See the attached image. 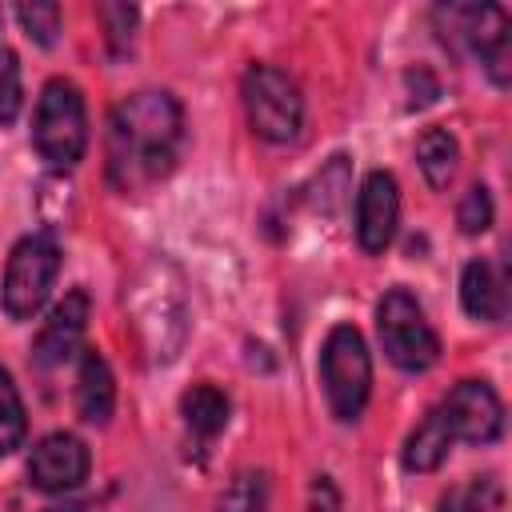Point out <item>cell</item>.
<instances>
[{
	"label": "cell",
	"instance_id": "1",
	"mask_svg": "<svg viewBox=\"0 0 512 512\" xmlns=\"http://www.w3.org/2000/svg\"><path fill=\"white\" fill-rule=\"evenodd\" d=\"M184 144V108L172 92L144 88L108 116V180L120 192H144L176 168Z\"/></svg>",
	"mask_w": 512,
	"mask_h": 512
},
{
	"label": "cell",
	"instance_id": "2",
	"mask_svg": "<svg viewBox=\"0 0 512 512\" xmlns=\"http://www.w3.org/2000/svg\"><path fill=\"white\" fill-rule=\"evenodd\" d=\"M132 324L148 348L152 360L168 364L176 360V352L184 348V336H188V312H184V292H180V280L168 264H152L136 288H132Z\"/></svg>",
	"mask_w": 512,
	"mask_h": 512
},
{
	"label": "cell",
	"instance_id": "3",
	"mask_svg": "<svg viewBox=\"0 0 512 512\" xmlns=\"http://www.w3.org/2000/svg\"><path fill=\"white\" fill-rule=\"evenodd\" d=\"M436 32L448 48L472 52L496 88L512 76V44H508V16L496 4H440L432 12Z\"/></svg>",
	"mask_w": 512,
	"mask_h": 512
},
{
	"label": "cell",
	"instance_id": "4",
	"mask_svg": "<svg viewBox=\"0 0 512 512\" xmlns=\"http://www.w3.org/2000/svg\"><path fill=\"white\" fill-rule=\"evenodd\" d=\"M32 144L52 168H76L88 148V112L72 80L56 76L44 84L32 116Z\"/></svg>",
	"mask_w": 512,
	"mask_h": 512
},
{
	"label": "cell",
	"instance_id": "5",
	"mask_svg": "<svg viewBox=\"0 0 512 512\" xmlns=\"http://www.w3.org/2000/svg\"><path fill=\"white\" fill-rule=\"evenodd\" d=\"M240 100L252 132L268 144H292L304 128V96L288 72L276 64H248L240 80Z\"/></svg>",
	"mask_w": 512,
	"mask_h": 512
},
{
	"label": "cell",
	"instance_id": "6",
	"mask_svg": "<svg viewBox=\"0 0 512 512\" xmlns=\"http://www.w3.org/2000/svg\"><path fill=\"white\" fill-rule=\"evenodd\" d=\"M320 384H324V396L336 420L348 424L364 412L368 388H372V360H368V344L360 328L336 324L328 332L324 352H320Z\"/></svg>",
	"mask_w": 512,
	"mask_h": 512
},
{
	"label": "cell",
	"instance_id": "7",
	"mask_svg": "<svg viewBox=\"0 0 512 512\" xmlns=\"http://www.w3.org/2000/svg\"><path fill=\"white\" fill-rule=\"evenodd\" d=\"M376 332L388 360L404 372H424L440 360V340L408 288H388L376 304Z\"/></svg>",
	"mask_w": 512,
	"mask_h": 512
},
{
	"label": "cell",
	"instance_id": "8",
	"mask_svg": "<svg viewBox=\"0 0 512 512\" xmlns=\"http://www.w3.org/2000/svg\"><path fill=\"white\" fill-rule=\"evenodd\" d=\"M56 276H60V248H56V240L48 232L24 236L12 248L8 268H4V284H0L4 312L12 320H32L44 308Z\"/></svg>",
	"mask_w": 512,
	"mask_h": 512
},
{
	"label": "cell",
	"instance_id": "9",
	"mask_svg": "<svg viewBox=\"0 0 512 512\" xmlns=\"http://www.w3.org/2000/svg\"><path fill=\"white\" fill-rule=\"evenodd\" d=\"M440 416L452 440H464V444H492L504 432V404L484 380H460L444 396Z\"/></svg>",
	"mask_w": 512,
	"mask_h": 512
},
{
	"label": "cell",
	"instance_id": "10",
	"mask_svg": "<svg viewBox=\"0 0 512 512\" xmlns=\"http://www.w3.org/2000/svg\"><path fill=\"white\" fill-rule=\"evenodd\" d=\"M88 468H92V456H88V444L72 432H48L32 456H28V480L32 488L40 492H68V488H80L88 480Z\"/></svg>",
	"mask_w": 512,
	"mask_h": 512
},
{
	"label": "cell",
	"instance_id": "11",
	"mask_svg": "<svg viewBox=\"0 0 512 512\" xmlns=\"http://www.w3.org/2000/svg\"><path fill=\"white\" fill-rule=\"evenodd\" d=\"M396 220H400V188L396 176L376 168L364 176L360 196H356V240L368 256L384 252L396 236Z\"/></svg>",
	"mask_w": 512,
	"mask_h": 512
},
{
	"label": "cell",
	"instance_id": "12",
	"mask_svg": "<svg viewBox=\"0 0 512 512\" xmlns=\"http://www.w3.org/2000/svg\"><path fill=\"white\" fill-rule=\"evenodd\" d=\"M84 328H88V292L84 288H72L44 320L36 344H32V364L36 368H56L64 364L80 340H84Z\"/></svg>",
	"mask_w": 512,
	"mask_h": 512
},
{
	"label": "cell",
	"instance_id": "13",
	"mask_svg": "<svg viewBox=\"0 0 512 512\" xmlns=\"http://www.w3.org/2000/svg\"><path fill=\"white\" fill-rule=\"evenodd\" d=\"M460 304L472 320H484V324H500L508 316V284H504V272L488 256H476L464 264Z\"/></svg>",
	"mask_w": 512,
	"mask_h": 512
},
{
	"label": "cell",
	"instance_id": "14",
	"mask_svg": "<svg viewBox=\"0 0 512 512\" xmlns=\"http://www.w3.org/2000/svg\"><path fill=\"white\" fill-rule=\"evenodd\" d=\"M112 408H116L112 368H108V360L96 348H88L80 356V372H76V412L88 424H108L112 420Z\"/></svg>",
	"mask_w": 512,
	"mask_h": 512
},
{
	"label": "cell",
	"instance_id": "15",
	"mask_svg": "<svg viewBox=\"0 0 512 512\" xmlns=\"http://www.w3.org/2000/svg\"><path fill=\"white\" fill-rule=\"evenodd\" d=\"M180 412H184V424H188L200 440H216V436L228 428L232 404H228V396H224L216 384L200 380V384H192V388L180 396Z\"/></svg>",
	"mask_w": 512,
	"mask_h": 512
},
{
	"label": "cell",
	"instance_id": "16",
	"mask_svg": "<svg viewBox=\"0 0 512 512\" xmlns=\"http://www.w3.org/2000/svg\"><path fill=\"white\" fill-rule=\"evenodd\" d=\"M448 444H452V432L440 416V408H432L416 428L412 436L404 440V468L408 472H436L448 456Z\"/></svg>",
	"mask_w": 512,
	"mask_h": 512
},
{
	"label": "cell",
	"instance_id": "17",
	"mask_svg": "<svg viewBox=\"0 0 512 512\" xmlns=\"http://www.w3.org/2000/svg\"><path fill=\"white\" fill-rule=\"evenodd\" d=\"M416 160H420L424 180H428L436 192H444V188L452 184V176H456L460 144H456V136H452L448 128H424L420 140H416Z\"/></svg>",
	"mask_w": 512,
	"mask_h": 512
},
{
	"label": "cell",
	"instance_id": "18",
	"mask_svg": "<svg viewBox=\"0 0 512 512\" xmlns=\"http://www.w3.org/2000/svg\"><path fill=\"white\" fill-rule=\"evenodd\" d=\"M500 480L496 476H468L456 488L440 496V512H492L500 504Z\"/></svg>",
	"mask_w": 512,
	"mask_h": 512
},
{
	"label": "cell",
	"instance_id": "19",
	"mask_svg": "<svg viewBox=\"0 0 512 512\" xmlns=\"http://www.w3.org/2000/svg\"><path fill=\"white\" fill-rule=\"evenodd\" d=\"M24 432H28L24 400H20L8 368H0V456H12L24 444Z\"/></svg>",
	"mask_w": 512,
	"mask_h": 512
},
{
	"label": "cell",
	"instance_id": "20",
	"mask_svg": "<svg viewBox=\"0 0 512 512\" xmlns=\"http://www.w3.org/2000/svg\"><path fill=\"white\" fill-rule=\"evenodd\" d=\"M268 508V480L264 472H240L220 492L216 512H264Z\"/></svg>",
	"mask_w": 512,
	"mask_h": 512
},
{
	"label": "cell",
	"instance_id": "21",
	"mask_svg": "<svg viewBox=\"0 0 512 512\" xmlns=\"http://www.w3.org/2000/svg\"><path fill=\"white\" fill-rule=\"evenodd\" d=\"M16 20L24 24V32H28L36 44L52 48V44H56V32H60V4H52V0L20 4V8H16Z\"/></svg>",
	"mask_w": 512,
	"mask_h": 512
},
{
	"label": "cell",
	"instance_id": "22",
	"mask_svg": "<svg viewBox=\"0 0 512 512\" xmlns=\"http://www.w3.org/2000/svg\"><path fill=\"white\" fill-rule=\"evenodd\" d=\"M24 104V84H20V60L8 44H0V124H12Z\"/></svg>",
	"mask_w": 512,
	"mask_h": 512
},
{
	"label": "cell",
	"instance_id": "23",
	"mask_svg": "<svg viewBox=\"0 0 512 512\" xmlns=\"http://www.w3.org/2000/svg\"><path fill=\"white\" fill-rule=\"evenodd\" d=\"M492 216H496V208H492V192H488L484 184H472V188L464 192L460 208H456V224H460V232H464V236H480V232H488Z\"/></svg>",
	"mask_w": 512,
	"mask_h": 512
},
{
	"label": "cell",
	"instance_id": "24",
	"mask_svg": "<svg viewBox=\"0 0 512 512\" xmlns=\"http://www.w3.org/2000/svg\"><path fill=\"white\" fill-rule=\"evenodd\" d=\"M96 16L108 24L112 48H120L124 40H132V28H136V8H132V4H100Z\"/></svg>",
	"mask_w": 512,
	"mask_h": 512
},
{
	"label": "cell",
	"instance_id": "25",
	"mask_svg": "<svg viewBox=\"0 0 512 512\" xmlns=\"http://www.w3.org/2000/svg\"><path fill=\"white\" fill-rule=\"evenodd\" d=\"M340 488L332 484V476H312L308 484V512H340Z\"/></svg>",
	"mask_w": 512,
	"mask_h": 512
},
{
	"label": "cell",
	"instance_id": "26",
	"mask_svg": "<svg viewBox=\"0 0 512 512\" xmlns=\"http://www.w3.org/2000/svg\"><path fill=\"white\" fill-rule=\"evenodd\" d=\"M404 80H408V88H412V108H424V104H432V100L440 96V84H436V76H432L428 68H412Z\"/></svg>",
	"mask_w": 512,
	"mask_h": 512
},
{
	"label": "cell",
	"instance_id": "27",
	"mask_svg": "<svg viewBox=\"0 0 512 512\" xmlns=\"http://www.w3.org/2000/svg\"><path fill=\"white\" fill-rule=\"evenodd\" d=\"M44 512H84V504H76V500H68V504H48Z\"/></svg>",
	"mask_w": 512,
	"mask_h": 512
},
{
	"label": "cell",
	"instance_id": "28",
	"mask_svg": "<svg viewBox=\"0 0 512 512\" xmlns=\"http://www.w3.org/2000/svg\"><path fill=\"white\" fill-rule=\"evenodd\" d=\"M0 20H4V16H0Z\"/></svg>",
	"mask_w": 512,
	"mask_h": 512
}]
</instances>
